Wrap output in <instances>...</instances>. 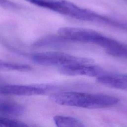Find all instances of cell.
I'll use <instances>...</instances> for the list:
<instances>
[{"mask_svg": "<svg viewBox=\"0 0 127 127\" xmlns=\"http://www.w3.org/2000/svg\"><path fill=\"white\" fill-rule=\"evenodd\" d=\"M28 125L21 121L0 117V127H24Z\"/></svg>", "mask_w": 127, "mask_h": 127, "instance_id": "8fae6325", "label": "cell"}, {"mask_svg": "<svg viewBox=\"0 0 127 127\" xmlns=\"http://www.w3.org/2000/svg\"><path fill=\"white\" fill-rule=\"evenodd\" d=\"M0 6L6 9H14L17 7L16 4L9 0H0Z\"/></svg>", "mask_w": 127, "mask_h": 127, "instance_id": "7c38bea8", "label": "cell"}, {"mask_svg": "<svg viewBox=\"0 0 127 127\" xmlns=\"http://www.w3.org/2000/svg\"><path fill=\"white\" fill-rule=\"evenodd\" d=\"M24 112V108L20 104L10 101L0 102V113L2 114L18 116Z\"/></svg>", "mask_w": 127, "mask_h": 127, "instance_id": "ba28073f", "label": "cell"}, {"mask_svg": "<svg viewBox=\"0 0 127 127\" xmlns=\"http://www.w3.org/2000/svg\"><path fill=\"white\" fill-rule=\"evenodd\" d=\"M26 0V1H28V2H30V3H33V4H35V3H36L37 1H38L39 0Z\"/></svg>", "mask_w": 127, "mask_h": 127, "instance_id": "4fadbf2b", "label": "cell"}, {"mask_svg": "<svg viewBox=\"0 0 127 127\" xmlns=\"http://www.w3.org/2000/svg\"><path fill=\"white\" fill-rule=\"evenodd\" d=\"M59 70L63 74L68 75H86L99 77L107 72L102 68L93 64H76L60 67Z\"/></svg>", "mask_w": 127, "mask_h": 127, "instance_id": "5b68a950", "label": "cell"}, {"mask_svg": "<svg viewBox=\"0 0 127 127\" xmlns=\"http://www.w3.org/2000/svg\"><path fill=\"white\" fill-rule=\"evenodd\" d=\"M103 48L111 55L127 58V44L122 43L109 38Z\"/></svg>", "mask_w": 127, "mask_h": 127, "instance_id": "52a82bcc", "label": "cell"}, {"mask_svg": "<svg viewBox=\"0 0 127 127\" xmlns=\"http://www.w3.org/2000/svg\"></svg>", "mask_w": 127, "mask_h": 127, "instance_id": "9a60e30c", "label": "cell"}, {"mask_svg": "<svg viewBox=\"0 0 127 127\" xmlns=\"http://www.w3.org/2000/svg\"><path fill=\"white\" fill-rule=\"evenodd\" d=\"M53 120L59 127H83V124L79 120L71 117L64 116H56Z\"/></svg>", "mask_w": 127, "mask_h": 127, "instance_id": "9c48e42d", "label": "cell"}, {"mask_svg": "<svg viewBox=\"0 0 127 127\" xmlns=\"http://www.w3.org/2000/svg\"><path fill=\"white\" fill-rule=\"evenodd\" d=\"M31 68V66L28 64L7 62L0 60V70L26 71L30 70Z\"/></svg>", "mask_w": 127, "mask_h": 127, "instance_id": "30bf717a", "label": "cell"}, {"mask_svg": "<svg viewBox=\"0 0 127 127\" xmlns=\"http://www.w3.org/2000/svg\"><path fill=\"white\" fill-rule=\"evenodd\" d=\"M58 33L60 36L65 39L97 45L104 36L92 29L73 27H61L58 29Z\"/></svg>", "mask_w": 127, "mask_h": 127, "instance_id": "277c9868", "label": "cell"}, {"mask_svg": "<svg viewBox=\"0 0 127 127\" xmlns=\"http://www.w3.org/2000/svg\"><path fill=\"white\" fill-rule=\"evenodd\" d=\"M34 63L46 66H68L76 64H93L92 59L74 56L59 52L36 53L32 55Z\"/></svg>", "mask_w": 127, "mask_h": 127, "instance_id": "7a4b0ae2", "label": "cell"}, {"mask_svg": "<svg viewBox=\"0 0 127 127\" xmlns=\"http://www.w3.org/2000/svg\"><path fill=\"white\" fill-rule=\"evenodd\" d=\"M96 81L109 87L127 90V78L122 74L106 72L105 74L96 77Z\"/></svg>", "mask_w": 127, "mask_h": 127, "instance_id": "8992f818", "label": "cell"}, {"mask_svg": "<svg viewBox=\"0 0 127 127\" xmlns=\"http://www.w3.org/2000/svg\"><path fill=\"white\" fill-rule=\"evenodd\" d=\"M50 100L57 104L87 109L106 108L117 104L119 99L109 95L67 91L52 93Z\"/></svg>", "mask_w": 127, "mask_h": 127, "instance_id": "6da1fadb", "label": "cell"}, {"mask_svg": "<svg viewBox=\"0 0 127 127\" xmlns=\"http://www.w3.org/2000/svg\"><path fill=\"white\" fill-rule=\"evenodd\" d=\"M57 86L48 84L19 85L4 84L0 86V93L18 96H31L43 95L58 90Z\"/></svg>", "mask_w": 127, "mask_h": 127, "instance_id": "3957f363", "label": "cell"}, {"mask_svg": "<svg viewBox=\"0 0 127 127\" xmlns=\"http://www.w3.org/2000/svg\"><path fill=\"white\" fill-rule=\"evenodd\" d=\"M124 76L126 77V78H127V74H124Z\"/></svg>", "mask_w": 127, "mask_h": 127, "instance_id": "5bb4252c", "label": "cell"}]
</instances>
